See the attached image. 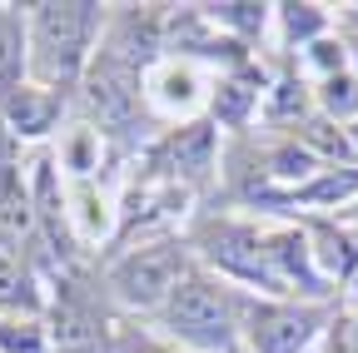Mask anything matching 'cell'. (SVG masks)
<instances>
[{
  "label": "cell",
  "mask_w": 358,
  "mask_h": 353,
  "mask_svg": "<svg viewBox=\"0 0 358 353\" xmlns=\"http://www.w3.org/2000/svg\"><path fill=\"white\" fill-rule=\"evenodd\" d=\"M274 15L284 25V40L289 45L299 40V50H308L313 40H324V25H329V15L319 6H274Z\"/></svg>",
  "instance_id": "ac0fdd59"
},
{
  "label": "cell",
  "mask_w": 358,
  "mask_h": 353,
  "mask_svg": "<svg viewBox=\"0 0 358 353\" xmlns=\"http://www.w3.org/2000/svg\"><path fill=\"white\" fill-rule=\"evenodd\" d=\"M150 169H155V180H169L179 189L214 180V169H219L214 124L209 120H189V124L164 129V135L155 140V150H150Z\"/></svg>",
  "instance_id": "ba28073f"
},
{
  "label": "cell",
  "mask_w": 358,
  "mask_h": 353,
  "mask_svg": "<svg viewBox=\"0 0 358 353\" xmlns=\"http://www.w3.org/2000/svg\"><path fill=\"white\" fill-rule=\"evenodd\" d=\"M303 239H308L313 269H319L324 284H338V279H353V274H358V234H353V229L313 224V229H303Z\"/></svg>",
  "instance_id": "8fae6325"
},
{
  "label": "cell",
  "mask_w": 358,
  "mask_h": 353,
  "mask_svg": "<svg viewBox=\"0 0 358 353\" xmlns=\"http://www.w3.org/2000/svg\"><path fill=\"white\" fill-rule=\"evenodd\" d=\"M65 100L70 95H55V90H45V85H20V90L0 105V124H6V135L10 140H50L60 120H65Z\"/></svg>",
  "instance_id": "9c48e42d"
},
{
  "label": "cell",
  "mask_w": 358,
  "mask_h": 353,
  "mask_svg": "<svg viewBox=\"0 0 358 353\" xmlns=\"http://www.w3.org/2000/svg\"><path fill=\"white\" fill-rule=\"evenodd\" d=\"M204 10V20L214 25V30H224L229 40H259L264 35V25H268V15H274V6H254V0H229V6H199Z\"/></svg>",
  "instance_id": "5bb4252c"
},
{
  "label": "cell",
  "mask_w": 358,
  "mask_h": 353,
  "mask_svg": "<svg viewBox=\"0 0 358 353\" xmlns=\"http://www.w3.org/2000/svg\"><path fill=\"white\" fill-rule=\"evenodd\" d=\"M110 6L95 0H40L25 6V35H30V85H45L55 95H75L80 75L100 45Z\"/></svg>",
  "instance_id": "6da1fadb"
},
{
  "label": "cell",
  "mask_w": 358,
  "mask_h": 353,
  "mask_svg": "<svg viewBox=\"0 0 358 353\" xmlns=\"http://www.w3.org/2000/svg\"><path fill=\"white\" fill-rule=\"evenodd\" d=\"M0 314H45V289H40V269H35V259L10 244V239H0Z\"/></svg>",
  "instance_id": "30bf717a"
},
{
  "label": "cell",
  "mask_w": 358,
  "mask_h": 353,
  "mask_svg": "<svg viewBox=\"0 0 358 353\" xmlns=\"http://www.w3.org/2000/svg\"><path fill=\"white\" fill-rule=\"evenodd\" d=\"M145 100L150 105H164V110H194L199 100V70L189 60H174V55H159V65L145 75Z\"/></svg>",
  "instance_id": "4fadbf2b"
},
{
  "label": "cell",
  "mask_w": 358,
  "mask_h": 353,
  "mask_svg": "<svg viewBox=\"0 0 358 353\" xmlns=\"http://www.w3.org/2000/svg\"><path fill=\"white\" fill-rule=\"evenodd\" d=\"M45 333H50V353H100L110 329L124 319L110 303L105 284L85 269L55 274L50 294H45Z\"/></svg>",
  "instance_id": "8992f818"
},
{
  "label": "cell",
  "mask_w": 358,
  "mask_h": 353,
  "mask_svg": "<svg viewBox=\"0 0 358 353\" xmlns=\"http://www.w3.org/2000/svg\"><path fill=\"white\" fill-rule=\"evenodd\" d=\"M303 110H308V85L303 80H279L274 85V95H268V105H264V115L274 120V124H284V120H294V129H299V120H303Z\"/></svg>",
  "instance_id": "d6986e66"
},
{
  "label": "cell",
  "mask_w": 358,
  "mask_h": 353,
  "mask_svg": "<svg viewBox=\"0 0 358 353\" xmlns=\"http://www.w3.org/2000/svg\"><path fill=\"white\" fill-rule=\"evenodd\" d=\"M30 80V35L25 6H0V105Z\"/></svg>",
  "instance_id": "7c38bea8"
},
{
  "label": "cell",
  "mask_w": 358,
  "mask_h": 353,
  "mask_svg": "<svg viewBox=\"0 0 358 353\" xmlns=\"http://www.w3.org/2000/svg\"><path fill=\"white\" fill-rule=\"evenodd\" d=\"M80 115L90 120V129L105 140V145H134L145 135V120H150V100H145V70L120 60L115 50L95 45L85 75H80Z\"/></svg>",
  "instance_id": "277c9868"
},
{
  "label": "cell",
  "mask_w": 358,
  "mask_h": 353,
  "mask_svg": "<svg viewBox=\"0 0 358 353\" xmlns=\"http://www.w3.org/2000/svg\"><path fill=\"white\" fill-rule=\"evenodd\" d=\"M100 353H179L174 343H164L155 329H145L140 319H120L115 329H110V338H105V348Z\"/></svg>",
  "instance_id": "e0dca14e"
},
{
  "label": "cell",
  "mask_w": 358,
  "mask_h": 353,
  "mask_svg": "<svg viewBox=\"0 0 358 353\" xmlns=\"http://www.w3.org/2000/svg\"><path fill=\"white\" fill-rule=\"evenodd\" d=\"M239 314H244V289L214 279L209 269L194 264L169 294V303L155 314V333L179 353H239L244 348Z\"/></svg>",
  "instance_id": "7a4b0ae2"
},
{
  "label": "cell",
  "mask_w": 358,
  "mask_h": 353,
  "mask_svg": "<svg viewBox=\"0 0 358 353\" xmlns=\"http://www.w3.org/2000/svg\"><path fill=\"white\" fill-rule=\"evenodd\" d=\"M189 249H194V264L209 269L214 279L224 284H244L254 289L259 298H284L279 279H274V264H268V229L249 224V219H234V214H209L189 229Z\"/></svg>",
  "instance_id": "5b68a950"
},
{
  "label": "cell",
  "mask_w": 358,
  "mask_h": 353,
  "mask_svg": "<svg viewBox=\"0 0 358 353\" xmlns=\"http://www.w3.org/2000/svg\"><path fill=\"white\" fill-rule=\"evenodd\" d=\"M0 353H50L45 319H35V314H0Z\"/></svg>",
  "instance_id": "2e32d148"
},
{
  "label": "cell",
  "mask_w": 358,
  "mask_h": 353,
  "mask_svg": "<svg viewBox=\"0 0 358 353\" xmlns=\"http://www.w3.org/2000/svg\"><path fill=\"white\" fill-rule=\"evenodd\" d=\"M313 95H319V115L329 124H358V75L353 70L324 75Z\"/></svg>",
  "instance_id": "9a60e30c"
},
{
  "label": "cell",
  "mask_w": 358,
  "mask_h": 353,
  "mask_svg": "<svg viewBox=\"0 0 358 353\" xmlns=\"http://www.w3.org/2000/svg\"><path fill=\"white\" fill-rule=\"evenodd\" d=\"M189 269H194L189 239L155 234V239H140V244H120V254L105 264L100 284H105V294H110V303L120 308V314L155 319Z\"/></svg>",
  "instance_id": "3957f363"
},
{
  "label": "cell",
  "mask_w": 358,
  "mask_h": 353,
  "mask_svg": "<svg viewBox=\"0 0 358 353\" xmlns=\"http://www.w3.org/2000/svg\"><path fill=\"white\" fill-rule=\"evenodd\" d=\"M353 234H358V229H353Z\"/></svg>",
  "instance_id": "44dd1931"
},
{
  "label": "cell",
  "mask_w": 358,
  "mask_h": 353,
  "mask_svg": "<svg viewBox=\"0 0 358 353\" xmlns=\"http://www.w3.org/2000/svg\"><path fill=\"white\" fill-rule=\"evenodd\" d=\"M348 145H353V154H358V124H353V129H348Z\"/></svg>",
  "instance_id": "ffe728a7"
},
{
  "label": "cell",
  "mask_w": 358,
  "mask_h": 353,
  "mask_svg": "<svg viewBox=\"0 0 358 353\" xmlns=\"http://www.w3.org/2000/svg\"><path fill=\"white\" fill-rule=\"evenodd\" d=\"M324 333V308L294 303V298H259L244 294L239 343L249 353H308Z\"/></svg>",
  "instance_id": "52a82bcc"
}]
</instances>
